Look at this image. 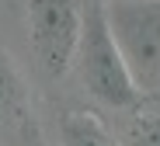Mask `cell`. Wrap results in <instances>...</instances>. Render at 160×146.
Masks as SVG:
<instances>
[{
  "instance_id": "1",
  "label": "cell",
  "mask_w": 160,
  "mask_h": 146,
  "mask_svg": "<svg viewBox=\"0 0 160 146\" xmlns=\"http://www.w3.org/2000/svg\"><path fill=\"white\" fill-rule=\"evenodd\" d=\"M108 35L139 98L160 94V0H101Z\"/></svg>"
},
{
  "instance_id": "2",
  "label": "cell",
  "mask_w": 160,
  "mask_h": 146,
  "mask_svg": "<svg viewBox=\"0 0 160 146\" xmlns=\"http://www.w3.org/2000/svg\"><path fill=\"white\" fill-rule=\"evenodd\" d=\"M73 63H77L80 83L101 104L132 108L139 101V91L132 87L125 63H122V56H118V49L108 35L101 0H80V35H77Z\"/></svg>"
},
{
  "instance_id": "3",
  "label": "cell",
  "mask_w": 160,
  "mask_h": 146,
  "mask_svg": "<svg viewBox=\"0 0 160 146\" xmlns=\"http://www.w3.org/2000/svg\"><path fill=\"white\" fill-rule=\"evenodd\" d=\"M28 35L42 70L49 77H63L77 52L80 0H28Z\"/></svg>"
},
{
  "instance_id": "4",
  "label": "cell",
  "mask_w": 160,
  "mask_h": 146,
  "mask_svg": "<svg viewBox=\"0 0 160 146\" xmlns=\"http://www.w3.org/2000/svg\"><path fill=\"white\" fill-rule=\"evenodd\" d=\"M59 139L63 146H115L104 122L91 111H70L59 122Z\"/></svg>"
},
{
  "instance_id": "5",
  "label": "cell",
  "mask_w": 160,
  "mask_h": 146,
  "mask_svg": "<svg viewBox=\"0 0 160 146\" xmlns=\"http://www.w3.org/2000/svg\"><path fill=\"white\" fill-rule=\"evenodd\" d=\"M21 118H24V94L7 52H0V125H14Z\"/></svg>"
},
{
  "instance_id": "6",
  "label": "cell",
  "mask_w": 160,
  "mask_h": 146,
  "mask_svg": "<svg viewBox=\"0 0 160 146\" xmlns=\"http://www.w3.org/2000/svg\"><path fill=\"white\" fill-rule=\"evenodd\" d=\"M129 146H160V111L139 115L129 129Z\"/></svg>"
}]
</instances>
